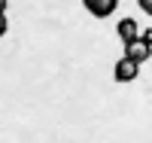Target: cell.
Segmentation results:
<instances>
[{"instance_id":"1","label":"cell","mask_w":152,"mask_h":143,"mask_svg":"<svg viewBox=\"0 0 152 143\" xmlns=\"http://www.w3.org/2000/svg\"><path fill=\"white\" fill-rule=\"evenodd\" d=\"M137 76H140V64H134L131 58H116V64H113V82H119V85H128L134 82Z\"/></svg>"},{"instance_id":"5","label":"cell","mask_w":152,"mask_h":143,"mask_svg":"<svg viewBox=\"0 0 152 143\" xmlns=\"http://www.w3.org/2000/svg\"><path fill=\"white\" fill-rule=\"evenodd\" d=\"M137 6H140V9L146 12V15L152 18V0H137Z\"/></svg>"},{"instance_id":"8","label":"cell","mask_w":152,"mask_h":143,"mask_svg":"<svg viewBox=\"0 0 152 143\" xmlns=\"http://www.w3.org/2000/svg\"><path fill=\"white\" fill-rule=\"evenodd\" d=\"M6 9H9V0H0V15H6Z\"/></svg>"},{"instance_id":"4","label":"cell","mask_w":152,"mask_h":143,"mask_svg":"<svg viewBox=\"0 0 152 143\" xmlns=\"http://www.w3.org/2000/svg\"><path fill=\"white\" fill-rule=\"evenodd\" d=\"M125 58H131L134 64H140V67H143V64L152 58V46L143 43V40H134V43L125 46Z\"/></svg>"},{"instance_id":"2","label":"cell","mask_w":152,"mask_h":143,"mask_svg":"<svg viewBox=\"0 0 152 143\" xmlns=\"http://www.w3.org/2000/svg\"><path fill=\"white\" fill-rule=\"evenodd\" d=\"M82 9L94 18H110V15H116L119 0H82Z\"/></svg>"},{"instance_id":"6","label":"cell","mask_w":152,"mask_h":143,"mask_svg":"<svg viewBox=\"0 0 152 143\" xmlns=\"http://www.w3.org/2000/svg\"><path fill=\"white\" fill-rule=\"evenodd\" d=\"M6 31H9V21H6V15H0V37H6Z\"/></svg>"},{"instance_id":"7","label":"cell","mask_w":152,"mask_h":143,"mask_svg":"<svg viewBox=\"0 0 152 143\" xmlns=\"http://www.w3.org/2000/svg\"><path fill=\"white\" fill-rule=\"evenodd\" d=\"M140 40H143V43H149V46H152V31H140Z\"/></svg>"},{"instance_id":"3","label":"cell","mask_w":152,"mask_h":143,"mask_svg":"<svg viewBox=\"0 0 152 143\" xmlns=\"http://www.w3.org/2000/svg\"><path fill=\"white\" fill-rule=\"evenodd\" d=\"M116 34H119L122 46L140 40V21H137V18H122V21H116Z\"/></svg>"}]
</instances>
